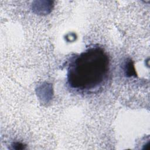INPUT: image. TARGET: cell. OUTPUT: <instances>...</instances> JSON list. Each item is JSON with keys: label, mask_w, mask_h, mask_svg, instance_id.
I'll list each match as a JSON object with an SVG mask.
<instances>
[{"label": "cell", "mask_w": 150, "mask_h": 150, "mask_svg": "<svg viewBox=\"0 0 150 150\" xmlns=\"http://www.w3.org/2000/svg\"><path fill=\"white\" fill-rule=\"evenodd\" d=\"M109 59L100 47H91L71 60L67 78L69 86L80 91H91L106 80Z\"/></svg>", "instance_id": "cell-1"}]
</instances>
